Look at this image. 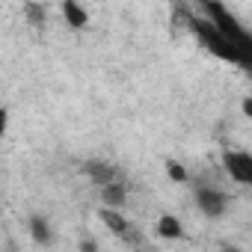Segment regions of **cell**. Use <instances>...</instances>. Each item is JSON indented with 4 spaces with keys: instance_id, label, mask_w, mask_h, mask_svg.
I'll list each match as a JSON object with an SVG mask.
<instances>
[{
    "instance_id": "6da1fadb",
    "label": "cell",
    "mask_w": 252,
    "mask_h": 252,
    "mask_svg": "<svg viewBox=\"0 0 252 252\" xmlns=\"http://www.w3.org/2000/svg\"><path fill=\"white\" fill-rule=\"evenodd\" d=\"M193 24V30H196V36L202 39V45L211 51V54H217V57H222V60H228V63H237L240 65V54H237V48L211 24V21H190Z\"/></svg>"
},
{
    "instance_id": "7a4b0ae2",
    "label": "cell",
    "mask_w": 252,
    "mask_h": 252,
    "mask_svg": "<svg viewBox=\"0 0 252 252\" xmlns=\"http://www.w3.org/2000/svg\"><path fill=\"white\" fill-rule=\"evenodd\" d=\"M222 166L237 184L252 187V155L249 152H225L222 155Z\"/></svg>"
},
{
    "instance_id": "3957f363",
    "label": "cell",
    "mask_w": 252,
    "mask_h": 252,
    "mask_svg": "<svg viewBox=\"0 0 252 252\" xmlns=\"http://www.w3.org/2000/svg\"><path fill=\"white\" fill-rule=\"evenodd\" d=\"M196 205L208 217H222L225 208H228V196L222 190H214V187H199L196 190Z\"/></svg>"
},
{
    "instance_id": "277c9868",
    "label": "cell",
    "mask_w": 252,
    "mask_h": 252,
    "mask_svg": "<svg viewBox=\"0 0 252 252\" xmlns=\"http://www.w3.org/2000/svg\"><path fill=\"white\" fill-rule=\"evenodd\" d=\"M83 172H86L95 184H101V187H107V184H113V181H116L113 166H107V163H101V160H89V163L83 166Z\"/></svg>"
},
{
    "instance_id": "5b68a950",
    "label": "cell",
    "mask_w": 252,
    "mask_h": 252,
    "mask_svg": "<svg viewBox=\"0 0 252 252\" xmlns=\"http://www.w3.org/2000/svg\"><path fill=\"white\" fill-rule=\"evenodd\" d=\"M125 199H128V193H125V187L122 184H107V187H101V202H104V208H113V211H122L125 208Z\"/></svg>"
},
{
    "instance_id": "8992f818",
    "label": "cell",
    "mask_w": 252,
    "mask_h": 252,
    "mask_svg": "<svg viewBox=\"0 0 252 252\" xmlns=\"http://www.w3.org/2000/svg\"><path fill=\"white\" fill-rule=\"evenodd\" d=\"M63 15H65V21H68L74 30H83V27L89 24L86 9H83L80 3H74V0H65V3H63Z\"/></svg>"
},
{
    "instance_id": "52a82bcc",
    "label": "cell",
    "mask_w": 252,
    "mask_h": 252,
    "mask_svg": "<svg viewBox=\"0 0 252 252\" xmlns=\"http://www.w3.org/2000/svg\"><path fill=\"white\" fill-rule=\"evenodd\" d=\"M158 234L166 237V240H178V237L184 234V228H181V222H178L172 214H163V217L158 220Z\"/></svg>"
},
{
    "instance_id": "ba28073f",
    "label": "cell",
    "mask_w": 252,
    "mask_h": 252,
    "mask_svg": "<svg viewBox=\"0 0 252 252\" xmlns=\"http://www.w3.org/2000/svg\"><path fill=\"white\" fill-rule=\"evenodd\" d=\"M30 234H33V240H36V243H42V246L54 240L48 220H45V217H39V214H33V217H30Z\"/></svg>"
},
{
    "instance_id": "9c48e42d",
    "label": "cell",
    "mask_w": 252,
    "mask_h": 252,
    "mask_svg": "<svg viewBox=\"0 0 252 252\" xmlns=\"http://www.w3.org/2000/svg\"><path fill=\"white\" fill-rule=\"evenodd\" d=\"M101 220H104V225L113 234H125V231H128V220H125L119 211H113V208H101Z\"/></svg>"
},
{
    "instance_id": "30bf717a",
    "label": "cell",
    "mask_w": 252,
    "mask_h": 252,
    "mask_svg": "<svg viewBox=\"0 0 252 252\" xmlns=\"http://www.w3.org/2000/svg\"><path fill=\"white\" fill-rule=\"evenodd\" d=\"M166 172H169V178H172V181H178V184H184V181H187V169H184L178 160H166Z\"/></svg>"
},
{
    "instance_id": "8fae6325",
    "label": "cell",
    "mask_w": 252,
    "mask_h": 252,
    "mask_svg": "<svg viewBox=\"0 0 252 252\" xmlns=\"http://www.w3.org/2000/svg\"><path fill=\"white\" fill-rule=\"evenodd\" d=\"M24 12H27V18H30L33 24H42V21H45V9H42L39 3H27Z\"/></svg>"
},
{
    "instance_id": "7c38bea8",
    "label": "cell",
    "mask_w": 252,
    "mask_h": 252,
    "mask_svg": "<svg viewBox=\"0 0 252 252\" xmlns=\"http://www.w3.org/2000/svg\"><path fill=\"white\" fill-rule=\"evenodd\" d=\"M80 252H98V243L95 240H80Z\"/></svg>"
},
{
    "instance_id": "4fadbf2b",
    "label": "cell",
    "mask_w": 252,
    "mask_h": 252,
    "mask_svg": "<svg viewBox=\"0 0 252 252\" xmlns=\"http://www.w3.org/2000/svg\"><path fill=\"white\" fill-rule=\"evenodd\" d=\"M240 110H243V116H249V119H252V95H249V98H243Z\"/></svg>"
},
{
    "instance_id": "5bb4252c",
    "label": "cell",
    "mask_w": 252,
    "mask_h": 252,
    "mask_svg": "<svg viewBox=\"0 0 252 252\" xmlns=\"http://www.w3.org/2000/svg\"><path fill=\"white\" fill-rule=\"evenodd\" d=\"M225 252H240V249H225Z\"/></svg>"
}]
</instances>
